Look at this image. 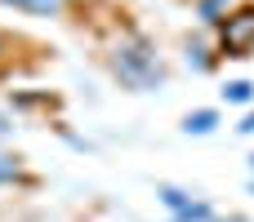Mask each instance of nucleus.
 I'll list each match as a JSON object with an SVG mask.
<instances>
[{
    "mask_svg": "<svg viewBox=\"0 0 254 222\" xmlns=\"http://www.w3.org/2000/svg\"><path fill=\"white\" fill-rule=\"evenodd\" d=\"M250 169H254V156H250Z\"/></svg>",
    "mask_w": 254,
    "mask_h": 222,
    "instance_id": "obj_12",
    "label": "nucleus"
},
{
    "mask_svg": "<svg viewBox=\"0 0 254 222\" xmlns=\"http://www.w3.org/2000/svg\"><path fill=\"white\" fill-rule=\"evenodd\" d=\"M223 102H232V107L254 102V80H228L223 85Z\"/></svg>",
    "mask_w": 254,
    "mask_h": 222,
    "instance_id": "obj_6",
    "label": "nucleus"
},
{
    "mask_svg": "<svg viewBox=\"0 0 254 222\" xmlns=\"http://www.w3.org/2000/svg\"><path fill=\"white\" fill-rule=\"evenodd\" d=\"M156 196H161V205L170 209V222H214L219 218L205 196H192V191H183V187H174V182H161Z\"/></svg>",
    "mask_w": 254,
    "mask_h": 222,
    "instance_id": "obj_2",
    "label": "nucleus"
},
{
    "mask_svg": "<svg viewBox=\"0 0 254 222\" xmlns=\"http://www.w3.org/2000/svg\"><path fill=\"white\" fill-rule=\"evenodd\" d=\"M246 49H254V9H241L223 22V53L246 58Z\"/></svg>",
    "mask_w": 254,
    "mask_h": 222,
    "instance_id": "obj_3",
    "label": "nucleus"
},
{
    "mask_svg": "<svg viewBox=\"0 0 254 222\" xmlns=\"http://www.w3.org/2000/svg\"><path fill=\"white\" fill-rule=\"evenodd\" d=\"M223 4H228V0H201V22H210V27H214V22H219V13H223Z\"/></svg>",
    "mask_w": 254,
    "mask_h": 222,
    "instance_id": "obj_8",
    "label": "nucleus"
},
{
    "mask_svg": "<svg viewBox=\"0 0 254 222\" xmlns=\"http://www.w3.org/2000/svg\"><path fill=\"white\" fill-rule=\"evenodd\" d=\"M116 76H121L129 89H156V85L165 80L156 53H147L143 44H125V49H116Z\"/></svg>",
    "mask_w": 254,
    "mask_h": 222,
    "instance_id": "obj_1",
    "label": "nucleus"
},
{
    "mask_svg": "<svg viewBox=\"0 0 254 222\" xmlns=\"http://www.w3.org/2000/svg\"><path fill=\"white\" fill-rule=\"evenodd\" d=\"M0 178H18V160H9V156H0Z\"/></svg>",
    "mask_w": 254,
    "mask_h": 222,
    "instance_id": "obj_9",
    "label": "nucleus"
},
{
    "mask_svg": "<svg viewBox=\"0 0 254 222\" xmlns=\"http://www.w3.org/2000/svg\"><path fill=\"white\" fill-rule=\"evenodd\" d=\"M0 4H9V9H18V13H40V18H58L71 0H0Z\"/></svg>",
    "mask_w": 254,
    "mask_h": 222,
    "instance_id": "obj_5",
    "label": "nucleus"
},
{
    "mask_svg": "<svg viewBox=\"0 0 254 222\" xmlns=\"http://www.w3.org/2000/svg\"><path fill=\"white\" fill-rule=\"evenodd\" d=\"M188 67H196V71H210V67H214V53H210L205 44H188Z\"/></svg>",
    "mask_w": 254,
    "mask_h": 222,
    "instance_id": "obj_7",
    "label": "nucleus"
},
{
    "mask_svg": "<svg viewBox=\"0 0 254 222\" xmlns=\"http://www.w3.org/2000/svg\"><path fill=\"white\" fill-rule=\"evenodd\" d=\"M219 120H223V116H219V107H196V111H188V116H183V133H188V138H205V133H214V129H219Z\"/></svg>",
    "mask_w": 254,
    "mask_h": 222,
    "instance_id": "obj_4",
    "label": "nucleus"
},
{
    "mask_svg": "<svg viewBox=\"0 0 254 222\" xmlns=\"http://www.w3.org/2000/svg\"><path fill=\"white\" fill-rule=\"evenodd\" d=\"M237 133H254V111H246V116H241V125H237Z\"/></svg>",
    "mask_w": 254,
    "mask_h": 222,
    "instance_id": "obj_10",
    "label": "nucleus"
},
{
    "mask_svg": "<svg viewBox=\"0 0 254 222\" xmlns=\"http://www.w3.org/2000/svg\"><path fill=\"white\" fill-rule=\"evenodd\" d=\"M0 53H4V40H0Z\"/></svg>",
    "mask_w": 254,
    "mask_h": 222,
    "instance_id": "obj_11",
    "label": "nucleus"
}]
</instances>
